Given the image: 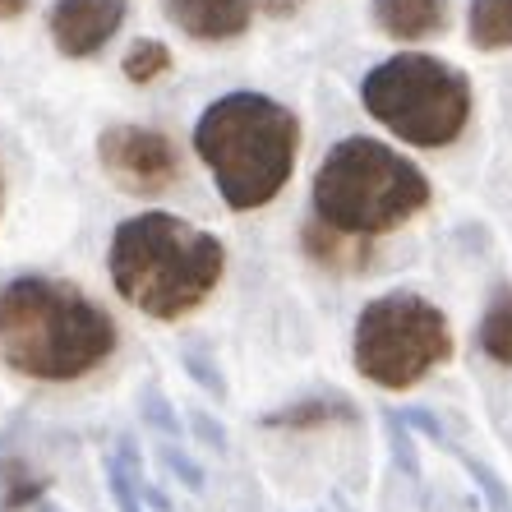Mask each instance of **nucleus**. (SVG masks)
<instances>
[{
	"instance_id": "nucleus-9",
	"label": "nucleus",
	"mask_w": 512,
	"mask_h": 512,
	"mask_svg": "<svg viewBox=\"0 0 512 512\" xmlns=\"http://www.w3.org/2000/svg\"><path fill=\"white\" fill-rule=\"evenodd\" d=\"M167 19L194 42H231L250 28L254 0H162Z\"/></svg>"
},
{
	"instance_id": "nucleus-13",
	"label": "nucleus",
	"mask_w": 512,
	"mask_h": 512,
	"mask_svg": "<svg viewBox=\"0 0 512 512\" xmlns=\"http://www.w3.org/2000/svg\"><path fill=\"white\" fill-rule=\"evenodd\" d=\"M323 420H356V411L342 397H310V402L291 406V411H273L263 425H286V429H305V425H323Z\"/></svg>"
},
{
	"instance_id": "nucleus-24",
	"label": "nucleus",
	"mask_w": 512,
	"mask_h": 512,
	"mask_svg": "<svg viewBox=\"0 0 512 512\" xmlns=\"http://www.w3.org/2000/svg\"><path fill=\"white\" fill-rule=\"evenodd\" d=\"M337 512H351V508H346V503H342V499H337Z\"/></svg>"
},
{
	"instance_id": "nucleus-8",
	"label": "nucleus",
	"mask_w": 512,
	"mask_h": 512,
	"mask_svg": "<svg viewBox=\"0 0 512 512\" xmlns=\"http://www.w3.org/2000/svg\"><path fill=\"white\" fill-rule=\"evenodd\" d=\"M120 24H125V0H56L47 14L51 42L70 60L97 56L120 33Z\"/></svg>"
},
{
	"instance_id": "nucleus-1",
	"label": "nucleus",
	"mask_w": 512,
	"mask_h": 512,
	"mask_svg": "<svg viewBox=\"0 0 512 512\" xmlns=\"http://www.w3.org/2000/svg\"><path fill=\"white\" fill-rule=\"evenodd\" d=\"M120 328L74 282L24 273L0 286V360L33 383H79L116 356Z\"/></svg>"
},
{
	"instance_id": "nucleus-18",
	"label": "nucleus",
	"mask_w": 512,
	"mask_h": 512,
	"mask_svg": "<svg viewBox=\"0 0 512 512\" xmlns=\"http://www.w3.org/2000/svg\"><path fill=\"white\" fill-rule=\"evenodd\" d=\"M466 462V471H471V476H476V485L485 489V499H489V512H512V499H508V489L499 485V476H494V471H489V466H480V462H471V457L466 453H457Z\"/></svg>"
},
{
	"instance_id": "nucleus-5",
	"label": "nucleus",
	"mask_w": 512,
	"mask_h": 512,
	"mask_svg": "<svg viewBox=\"0 0 512 512\" xmlns=\"http://www.w3.org/2000/svg\"><path fill=\"white\" fill-rule=\"evenodd\" d=\"M360 102L379 125L416 148H448L471 120V84L448 60L406 51L374 65L360 84Z\"/></svg>"
},
{
	"instance_id": "nucleus-4",
	"label": "nucleus",
	"mask_w": 512,
	"mask_h": 512,
	"mask_svg": "<svg viewBox=\"0 0 512 512\" xmlns=\"http://www.w3.org/2000/svg\"><path fill=\"white\" fill-rule=\"evenodd\" d=\"M314 222L337 236L374 240L397 231L429 203V180L388 143L351 134L333 143L314 176Z\"/></svg>"
},
{
	"instance_id": "nucleus-22",
	"label": "nucleus",
	"mask_w": 512,
	"mask_h": 512,
	"mask_svg": "<svg viewBox=\"0 0 512 512\" xmlns=\"http://www.w3.org/2000/svg\"><path fill=\"white\" fill-rule=\"evenodd\" d=\"M402 420H406V425H416V429H425L429 439H434V443H443V448H448V434H443V429H439V420L429 416V411H406Z\"/></svg>"
},
{
	"instance_id": "nucleus-3",
	"label": "nucleus",
	"mask_w": 512,
	"mask_h": 512,
	"mask_svg": "<svg viewBox=\"0 0 512 512\" xmlns=\"http://www.w3.org/2000/svg\"><path fill=\"white\" fill-rule=\"evenodd\" d=\"M300 120L263 93H227L194 125V153L217 180L227 208L250 213L273 203L296 171Z\"/></svg>"
},
{
	"instance_id": "nucleus-21",
	"label": "nucleus",
	"mask_w": 512,
	"mask_h": 512,
	"mask_svg": "<svg viewBox=\"0 0 512 512\" xmlns=\"http://www.w3.org/2000/svg\"><path fill=\"white\" fill-rule=\"evenodd\" d=\"M162 453H167V462L176 466V471H180V480H185V485H190V489H199V485H203V471H199V462H190V457L180 453V443H171V439H167V448H162Z\"/></svg>"
},
{
	"instance_id": "nucleus-17",
	"label": "nucleus",
	"mask_w": 512,
	"mask_h": 512,
	"mask_svg": "<svg viewBox=\"0 0 512 512\" xmlns=\"http://www.w3.org/2000/svg\"><path fill=\"white\" fill-rule=\"evenodd\" d=\"M143 420L162 429V439H171V443L180 439V420H176V411H171V406L162 402V393H157V388H148V393H143Z\"/></svg>"
},
{
	"instance_id": "nucleus-15",
	"label": "nucleus",
	"mask_w": 512,
	"mask_h": 512,
	"mask_svg": "<svg viewBox=\"0 0 512 512\" xmlns=\"http://www.w3.org/2000/svg\"><path fill=\"white\" fill-rule=\"evenodd\" d=\"M107 476H111V499H116V508H120V512H143L139 494H134L130 466L120 462V457H107Z\"/></svg>"
},
{
	"instance_id": "nucleus-7",
	"label": "nucleus",
	"mask_w": 512,
	"mask_h": 512,
	"mask_svg": "<svg viewBox=\"0 0 512 512\" xmlns=\"http://www.w3.org/2000/svg\"><path fill=\"white\" fill-rule=\"evenodd\" d=\"M102 171L130 194H162L180 180V153L162 130L148 125H111L97 139Z\"/></svg>"
},
{
	"instance_id": "nucleus-19",
	"label": "nucleus",
	"mask_w": 512,
	"mask_h": 512,
	"mask_svg": "<svg viewBox=\"0 0 512 512\" xmlns=\"http://www.w3.org/2000/svg\"><path fill=\"white\" fill-rule=\"evenodd\" d=\"M185 370L194 374V383H203V388H208V393L217 397V402H222V397H227V383H222V374L213 370V365H208V360L203 356H194V351H185Z\"/></svg>"
},
{
	"instance_id": "nucleus-16",
	"label": "nucleus",
	"mask_w": 512,
	"mask_h": 512,
	"mask_svg": "<svg viewBox=\"0 0 512 512\" xmlns=\"http://www.w3.org/2000/svg\"><path fill=\"white\" fill-rule=\"evenodd\" d=\"M388 443H393L397 466H402L411 480H420V462H416V448H411V434H406V420L393 416V411H388Z\"/></svg>"
},
{
	"instance_id": "nucleus-20",
	"label": "nucleus",
	"mask_w": 512,
	"mask_h": 512,
	"mask_svg": "<svg viewBox=\"0 0 512 512\" xmlns=\"http://www.w3.org/2000/svg\"><path fill=\"white\" fill-rule=\"evenodd\" d=\"M190 425H194V434H199V439L208 443V448H213V453H227V429L217 425V420H208L203 411H194Z\"/></svg>"
},
{
	"instance_id": "nucleus-10",
	"label": "nucleus",
	"mask_w": 512,
	"mask_h": 512,
	"mask_svg": "<svg viewBox=\"0 0 512 512\" xmlns=\"http://www.w3.org/2000/svg\"><path fill=\"white\" fill-rule=\"evenodd\" d=\"M374 24L397 42H420L448 24V0H374Z\"/></svg>"
},
{
	"instance_id": "nucleus-12",
	"label": "nucleus",
	"mask_w": 512,
	"mask_h": 512,
	"mask_svg": "<svg viewBox=\"0 0 512 512\" xmlns=\"http://www.w3.org/2000/svg\"><path fill=\"white\" fill-rule=\"evenodd\" d=\"M476 342H480V351H485L489 360H499V365H508L512 370V291H499V296L489 300Z\"/></svg>"
},
{
	"instance_id": "nucleus-6",
	"label": "nucleus",
	"mask_w": 512,
	"mask_h": 512,
	"mask_svg": "<svg viewBox=\"0 0 512 512\" xmlns=\"http://www.w3.org/2000/svg\"><path fill=\"white\" fill-rule=\"evenodd\" d=\"M356 370L388 393L416 388L429 370L448 365L453 356V328L439 305H429L416 291H388L370 300L356 319V342H351Z\"/></svg>"
},
{
	"instance_id": "nucleus-11",
	"label": "nucleus",
	"mask_w": 512,
	"mask_h": 512,
	"mask_svg": "<svg viewBox=\"0 0 512 512\" xmlns=\"http://www.w3.org/2000/svg\"><path fill=\"white\" fill-rule=\"evenodd\" d=\"M471 42L480 51L512 47V0H471Z\"/></svg>"
},
{
	"instance_id": "nucleus-2",
	"label": "nucleus",
	"mask_w": 512,
	"mask_h": 512,
	"mask_svg": "<svg viewBox=\"0 0 512 512\" xmlns=\"http://www.w3.org/2000/svg\"><path fill=\"white\" fill-rule=\"evenodd\" d=\"M111 286L125 305L157 323H176L194 314L217 291L227 273V250L208 231L190 227L176 213L125 217L111 236Z\"/></svg>"
},
{
	"instance_id": "nucleus-14",
	"label": "nucleus",
	"mask_w": 512,
	"mask_h": 512,
	"mask_svg": "<svg viewBox=\"0 0 512 512\" xmlns=\"http://www.w3.org/2000/svg\"><path fill=\"white\" fill-rule=\"evenodd\" d=\"M167 70H171V51L162 47V42H153V37L134 42L130 56H125V74H130L134 84H153V79H162Z\"/></svg>"
},
{
	"instance_id": "nucleus-23",
	"label": "nucleus",
	"mask_w": 512,
	"mask_h": 512,
	"mask_svg": "<svg viewBox=\"0 0 512 512\" xmlns=\"http://www.w3.org/2000/svg\"><path fill=\"white\" fill-rule=\"evenodd\" d=\"M28 0H0V19H14V14H24Z\"/></svg>"
}]
</instances>
